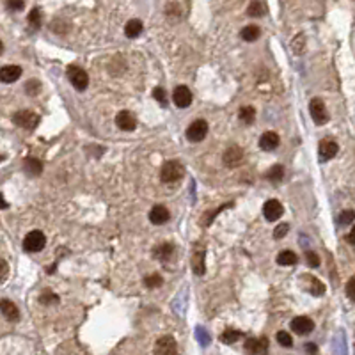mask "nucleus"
Instances as JSON below:
<instances>
[{"instance_id":"21","label":"nucleus","mask_w":355,"mask_h":355,"mask_svg":"<svg viewBox=\"0 0 355 355\" xmlns=\"http://www.w3.org/2000/svg\"><path fill=\"white\" fill-rule=\"evenodd\" d=\"M142 30H144V25H142V22L137 18L130 20V22L125 25V34H127V38H130V39L139 38Z\"/></svg>"},{"instance_id":"6","label":"nucleus","mask_w":355,"mask_h":355,"mask_svg":"<svg viewBox=\"0 0 355 355\" xmlns=\"http://www.w3.org/2000/svg\"><path fill=\"white\" fill-rule=\"evenodd\" d=\"M154 355H178V343L173 336H162L154 343Z\"/></svg>"},{"instance_id":"47","label":"nucleus","mask_w":355,"mask_h":355,"mask_svg":"<svg viewBox=\"0 0 355 355\" xmlns=\"http://www.w3.org/2000/svg\"><path fill=\"white\" fill-rule=\"evenodd\" d=\"M0 160H2V156H0Z\"/></svg>"},{"instance_id":"33","label":"nucleus","mask_w":355,"mask_h":355,"mask_svg":"<svg viewBox=\"0 0 355 355\" xmlns=\"http://www.w3.org/2000/svg\"><path fill=\"white\" fill-rule=\"evenodd\" d=\"M196 337H197V341H199V345H201V346H208V345H210V341H211L210 334H208V330H206L204 327H197L196 329Z\"/></svg>"},{"instance_id":"26","label":"nucleus","mask_w":355,"mask_h":355,"mask_svg":"<svg viewBox=\"0 0 355 355\" xmlns=\"http://www.w3.org/2000/svg\"><path fill=\"white\" fill-rule=\"evenodd\" d=\"M243 334L240 330H234V329H228V330L222 332V336H220V341L224 343V345H233L236 343L242 337Z\"/></svg>"},{"instance_id":"44","label":"nucleus","mask_w":355,"mask_h":355,"mask_svg":"<svg viewBox=\"0 0 355 355\" xmlns=\"http://www.w3.org/2000/svg\"><path fill=\"white\" fill-rule=\"evenodd\" d=\"M9 208V203L4 199V194H0V210H7Z\"/></svg>"},{"instance_id":"39","label":"nucleus","mask_w":355,"mask_h":355,"mask_svg":"<svg viewBox=\"0 0 355 355\" xmlns=\"http://www.w3.org/2000/svg\"><path fill=\"white\" fill-rule=\"evenodd\" d=\"M290 231V226L286 224V222H282V224H279L276 228V231H274V238L276 240H280V238H284L286 236V233Z\"/></svg>"},{"instance_id":"34","label":"nucleus","mask_w":355,"mask_h":355,"mask_svg":"<svg viewBox=\"0 0 355 355\" xmlns=\"http://www.w3.org/2000/svg\"><path fill=\"white\" fill-rule=\"evenodd\" d=\"M25 91H27V94H30V96H38L39 91H41V84H39L36 78L28 80L27 84H25Z\"/></svg>"},{"instance_id":"29","label":"nucleus","mask_w":355,"mask_h":355,"mask_svg":"<svg viewBox=\"0 0 355 355\" xmlns=\"http://www.w3.org/2000/svg\"><path fill=\"white\" fill-rule=\"evenodd\" d=\"M27 22L32 30H38V28L41 27V11H39V7H34V9L28 13Z\"/></svg>"},{"instance_id":"10","label":"nucleus","mask_w":355,"mask_h":355,"mask_svg":"<svg viewBox=\"0 0 355 355\" xmlns=\"http://www.w3.org/2000/svg\"><path fill=\"white\" fill-rule=\"evenodd\" d=\"M173 101L176 107L179 108H187L192 103V93L187 85H178L173 91Z\"/></svg>"},{"instance_id":"23","label":"nucleus","mask_w":355,"mask_h":355,"mask_svg":"<svg viewBox=\"0 0 355 355\" xmlns=\"http://www.w3.org/2000/svg\"><path fill=\"white\" fill-rule=\"evenodd\" d=\"M240 36H242L243 41L253 43V41H256V39H259V36H261V28L257 27V25H247V27L242 28Z\"/></svg>"},{"instance_id":"27","label":"nucleus","mask_w":355,"mask_h":355,"mask_svg":"<svg viewBox=\"0 0 355 355\" xmlns=\"http://www.w3.org/2000/svg\"><path fill=\"white\" fill-rule=\"evenodd\" d=\"M282 178H284V167L280 164H276L268 173H266V179L272 183H279Z\"/></svg>"},{"instance_id":"3","label":"nucleus","mask_w":355,"mask_h":355,"mask_svg":"<svg viewBox=\"0 0 355 355\" xmlns=\"http://www.w3.org/2000/svg\"><path fill=\"white\" fill-rule=\"evenodd\" d=\"M66 75H68L71 85H73L76 91H85V89L89 87V75L80 66H70V68L66 70Z\"/></svg>"},{"instance_id":"45","label":"nucleus","mask_w":355,"mask_h":355,"mask_svg":"<svg viewBox=\"0 0 355 355\" xmlns=\"http://www.w3.org/2000/svg\"><path fill=\"white\" fill-rule=\"evenodd\" d=\"M346 240H348V243H352V245H354V243H355V229H352L350 233L346 234Z\"/></svg>"},{"instance_id":"2","label":"nucleus","mask_w":355,"mask_h":355,"mask_svg":"<svg viewBox=\"0 0 355 355\" xmlns=\"http://www.w3.org/2000/svg\"><path fill=\"white\" fill-rule=\"evenodd\" d=\"M47 245V236L43 231L34 229L24 238V251L25 253H39Z\"/></svg>"},{"instance_id":"14","label":"nucleus","mask_w":355,"mask_h":355,"mask_svg":"<svg viewBox=\"0 0 355 355\" xmlns=\"http://www.w3.org/2000/svg\"><path fill=\"white\" fill-rule=\"evenodd\" d=\"M22 76V68L16 64H7L0 68V82L4 84H13Z\"/></svg>"},{"instance_id":"41","label":"nucleus","mask_w":355,"mask_h":355,"mask_svg":"<svg viewBox=\"0 0 355 355\" xmlns=\"http://www.w3.org/2000/svg\"><path fill=\"white\" fill-rule=\"evenodd\" d=\"M346 295H348L350 300H355V277H350V280H348V284H346Z\"/></svg>"},{"instance_id":"7","label":"nucleus","mask_w":355,"mask_h":355,"mask_svg":"<svg viewBox=\"0 0 355 355\" xmlns=\"http://www.w3.org/2000/svg\"><path fill=\"white\" fill-rule=\"evenodd\" d=\"M208 135V123L204 119H196L187 130V139L190 142H201Z\"/></svg>"},{"instance_id":"4","label":"nucleus","mask_w":355,"mask_h":355,"mask_svg":"<svg viewBox=\"0 0 355 355\" xmlns=\"http://www.w3.org/2000/svg\"><path fill=\"white\" fill-rule=\"evenodd\" d=\"M39 121H41V119H39L38 114L30 112V110H18V112L13 116L14 125L24 128V130H34V128H38Z\"/></svg>"},{"instance_id":"1","label":"nucleus","mask_w":355,"mask_h":355,"mask_svg":"<svg viewBox=\"0 0 355 355\" xmlns=\"http://www.w3.org/2000/svg\"><path fill=\"white\" fill-rule=\"evenodd\" d=\"M185 176V167L181 165V162L178 160H169L162 165L160 171V179L164 183H176Z\"/></svg>"},{"instance_id":"13","label":"nucleus","mask_w":355,"mask_h":355,"mask_svg":"<svg viewBox=\"0 0 355 355\" xmlns=\"http://www.w3.org/2000/svg\"><path fill=\"white\" fill-rule=\"evenodd\" d=\"M116 125L119 130L123 131H133L137 128V119L133 117V114H130L128 110H121L116 116Z\"/></svg>"},{"instance_id":"19","label":"nucleus","mask_w":355,"mask_h":355,"mask_svg":"<svg viewBox=\"0 0 355 355\" xmlns=\"http://www.w3.org/2000/svg\"><path fill=\"white\" fill-rule=\"evenodd\" d=\"M280 144V137L277 135L276 131H265L261 135V139H259V148H261L263 151H274L277 150Z\"/></svg>"},{"instance_id":"15","label":"nucleus","mask_w":355,"mask_h":355,"mask_svg":"<svg viewBox=\"0 0 355 355\" xmlns=\"http://www.w3.org/2000/svg\"><path fill=\"white\" fill-rule=\"evenodd\" d=\"M174 249L176 247H174L173 243H169V242L160 243V245H156V247L153 249V257L162 263H167L174 257Z\"/></svg>"},{"instance_id":"42","label":"nucleus","mask_w":355,"mask_h":355,"mask_svg":"<svg viewBox=\"0 0 355 355\" xmlns=\"http://www.w3.org/2000/svg\"><path fill=\"white\" fill-rule=\"evenodd\" d=\"M9 274V266H7V261L4 257H0V280H4Z\"/></svg>"},{"instance_id":"9","label":"nucleus","mask_w":355,"mask_h":355,"mask_svg":"<svg viewBox=\"0 0 355 355\" xmlns=\"http://www.w3.org/2000/svg\"><path fill=\"white\" fill-rule=\"evenodd\" d=\"M282 213H284V208H282V204H280L277 199H270V201H266L265 206H263V215H265V219L268 220V222L279 220L280 217H282Z\"/></svg>"},{"instance_id":"11","label":"nucleus","mask_w":355,"mask_h":355,"mask_svg":"<svg viewBox=\"0 0 355 355\" xmlns=\"http://www.w3.org/2000/svg\"><path fill=\"white\" fill-rule=\"evenodd\" d=\"M222 160L228 167H238L243 160V151L240 146H229L222 154Z\"/></svg>"},{"instance_id":"18","label":"nucleus","mask_w":355,"mask_h":355,"mask_svg":"<svg viewBox=\"0 0 355 355\" xmlns=\"http://www.w3.org/2000/svg\"><path fill=\"white\" fill-rule=\"evenodd\" d=\"M169 219H171V211L167 210V206L156 204V206H153V208H151L150 220L153 222V224L162 226V224H165V222H169Z\"/></svg>"},{"instance_id":"25","label":"nucleus","mask_w":355,"mask_h":355,"mask_svg":"<svg viewBox=\"0 0 355 355\" xmlns=\"http://www.w3.org/2000/svg\"><path fill=\"white\" fill-rule=\"evenodd\" d=\"M247 14L251 16V18H261V16H265L266 14V5L263 4V2H259V0H254V2L249 4Z\"/></svg>"},{"instance_id":"20","label":"nucleus","mask_w":355,"mask_h":355,"mask_svg":"<svg viewBox=\"0 0 355 355\" xmlns=\"http://www.w3.org/2000/svg\"><path fill=\"white\" fill-rule=\"evenodd\" d=\"M318 151H320V158L322 160H330L337 154L339 146H337V142H334V140H322Z\"/></svg>"},{"instance_id":"40","label":"nucleus","mask_w":355,"mask_h":355,"mask_svg":"<svg viewBox=\"0 0 355 355\" xmlns=\"http://www.w3.org/2000/svg\"><path fill=\"white\" fill-rule=\"evenodd\" d=\"M153 98L156 100V101L162 103V105H165V103H167V93H165V89H162V87H154V91H153Z\"/></svg>"},{"instance_id":"36","label":"nucleus","mask_w":355,"mask_h":355,"mask_svg":"<svg viewBox=\"0 0 355 355\" xmlns=\"http://www.w3.org/2000/svg\"><path fill=\"white\" fill-rule=\"evenodd\" d=\"M355 220V213L352 210H345L339 215V224L341 226H352V222Z\"/></svg>"},{"instance_id":"8","label":"nucleus","mask_w":355,"mask_h":355,"mask_svg":"<svg viewBox=\"0 0 355 355\" xmlns=\"http://www.w3.org/2000/svg\"><path fill=\"white\" fill-rule=\"evenodd\" d=\"M245 352L249 355H266L268 354V339L263 337H249L245 341Z\"/></svg>"},{"instance_id":"22","label":"nucleus","mask_w":355,"mask_h":355,"mask_svg":"<svg viewBox=\"0 0 355 355\" xmlns=\"http://www.w3.org/2000/svg\"><path fill=\"white\" fill-rule=\"evenodd\" d=\"M24 169H25V173L30 174V176H39V174L43 173V164H41V160H38V158H25Z\"/></svg>"},{"instance_id":"38","label":"nucleus","mask_w":355,"mask_h":355,"mask_svg":"<svg viewBox=\"0 0 355 355\" xmlns=\"http://www.w3.org/2000/svg\"><path fill=\"white\" fill-rule=\"evenodd\" d=\"M305 261H307V265L311 266V268H318V266H320V257H318V254L313 253V251H307V253H305Z\"/></svg>"},{"instance_id":"37","label":"nucleus","mask_w":355,"mask_h":355,"mask_svg":"<svg viewBox=\"0 0 355 355\" xmlns=\"http://www.w3.org/2000/svg\"><path fill=\"white\" fill-rule=\"evenodd\" d=\"M5 7L9 11H14V13H18L25 7V0H5Z\"/></svg>"},{"instance_id":"24","label":"nucleus","mask_w":355,"mask_h":355,"mask_svg":"<svg viewBox=\"0 0 355 355\" xmlns=\"http://www.w3.org/2000/svg\"><path fill=\"white\" fill-rule=\"evenodd\" d=\"M297 261H299V256L293 251H288V249L279 253V256H277V265L280 266H293L297 265Z\"/></svg>"},{"instance_id":"35","label":"nucleus","mask_w":355,"mask_h":355,"mask_svg":"<svg viewBox=\"0 0 355 355\" xmlns=\"http://www.w3.org/2000/svg\"><path fill=\"white\" fill-rule=\"evenodd\" d=\"M277 341H279L280 346H286V348L293 346V339H291L290 334H288V332H284V330L277 332Z\"/></svg>"},{"instance_id":"46","label":"nucleus","mask_w":355,"mask_h":355,"mask_svg":"<svg viewBox=\"0 0 355 355\" xmlns=\"http://www.w3.org/2000/svg\"><path fill=\"white\" fill-rule=\"evenodd\" d=\"M2 53H4V43L0 41V55H2Z\"/></svg>"},{"instance_id":"30","label":"nucleus","mask_w":355,"mask_h":355,"mask_svg":"<svg viewBox=\"0 0 355 355\" xmlns=\"http://www.w3.org/2000/svg\"><path fill=\"white\" fill-rule=\"evenodd\" d=\"M309 282H311V286H309V291H311L314 297H322V295L325 293V284H323V282L318 279V277H309Z\"/></svg>"},{"instance_id":"12","label":"nucleus","mask_w":355,"mask_h":355,"mask_svg":"<svg viewBox=\"0 0 355 355\" xmlns=\"http://www.w3.org/2000/svg\"><path fill=\"white\" fill-rule=\"evenodd\" d=\"M314 329V323L311 318L307 316H297L291 320V330L295 334H299V336H305L309 332H313Z\"/></svg>"},{"instance_id":"43","label":"nucleus","mask_w":355,"mask_h":355,"mask_svg":"<svg viewBox=\"0 0 355 355\" xmlns=\"http://www.w3.org/2000/svg\"><path fill=\"white\" fill-rule=\"evenodd\" d=\"M305 352H307V355H318V346L313 345V343H307L305 345Z\"/></svg>"},{"instance_id":"28","label":"nucleus","mask_w":355,"mask_h":355,"mask_svg":"<svg viewBox=\"0 0 355 355\" xmlns=\"http://www.w3.org/2000/svg\"><path fill=\"white\" fill-rule=\"evenodd\" d=\"M238 117L242 119L245 125H251V123L254 121V117H256V108L251 107V105H247V107H242L238 112Z\"/></svg>"},{"instance_id":"5","label":"nucleus","mask_w":355,"mask_h":355,"mask_svg":"<svg viewBox=\"0 0 355 355\" xmlns=\"http://www.w3.org/2000/svg\"><path fill=\"white\" fill-rule=\"evenodd\" d=\"M309 112H311V117L313 121L316 123L318 127H322L329 121V114L327 108H325V103L322 101L320 98H313L311 103H309Z\"/></svg>"},{"instance_id":"16","label":"nucleus","mask_w":355,"mask_h":355,"mask_svg":"<svg viewBox=\"0 0 355 355\" xmlns=\"http://www.w3.org/2000/svg\"><path fill=\"white\" fill-rule=\"evenodd\" d=\"M0 313L4 314V318L7 320V322H18L20 320V309L16 307V304L14 302H11V300L7 299H2L0 300Z\"/></svg>"},{"instance_id":"31","label":"nucleus","mask_w":355,"mask_h":355,"mask_svg":"<svg viewBox=\"0 0 355 355\" xmlns=\"http://www.w3.org/2000/svg\"><path fill=\"white\" fill-rule=\"evenodd\" d=\"M144 284L146 288H150V290H154V288H160V286L164 284V279L160 274H151L144 279Z\"/></svg>"},{"instance_id":"32","label":"nucleus","mask_w":355,"mask_h":355,"mask_svg":"<svg viewBox=\"0 0 355 355\" xmlns=\"http://www.w3.org/2000/svg\"><path fill=\"white\" fill-rule=\"evenodd\" d=\"M39 302L43 305H53V304H59V297L55 293H51L50 290H45L41 295H39Z\"/></svg>"},{"instance_id":"17","label":"nucleus","mask_w":355,"mask_h":355,"mask_svg":"<svg viewBox=\"0 0 355 355\" xmlns=\"http://www.w3.org/2000/svg\"><path fill=\"white\" fill-rule=\"evenodd\" d=\"M204 256H206V251L203 245L196 247L194 254H192V270L196 276H203L206 272V266H204Z\"/></svg>"}]
</instances>
